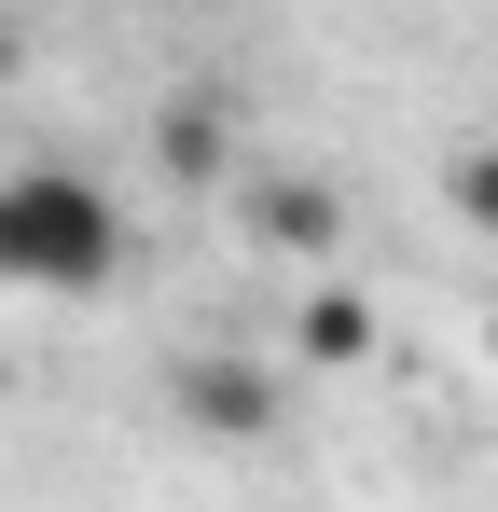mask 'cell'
Returning a JSON list of instances; mask_svg holds the SVG:
<instances>
[{
	"label": "cell",
	"instance_id": "cell-1",
	"mask_svg": "<svg viewBox=\"0 0 498 512\" xmlns=\"http://www.w3.org/2000/svg\"><path fill=\"white\" fill-rule=\"evenodd\" d=\"M125 277V208H111V180L83 167H0V291H42V305H83V291H111Z\"/></svg>",
	"mask_w": 498,
	"mask_h": 512
},
{
	"label": "cell",
	"instance_id": "cell-2",
	"mask_svg": "<svg viewBox=\"0 0 498 512\" xmlns=\"http://www.w3.org/2000/svg\"><path fill=\"white\" fill-rule=\"evenodd\" d=\"M236 222L263 236V250H291V263H346V180L263 167V180H236Z\"/></svg>",
	"mask_w": 498,
	"mask_h": 512
},
{
	"label": "cell",
	"instance_id": "cell-3",
	"mask_svg": "<svg viewBox=\"0 0 498 512\" xmlns=\"http://www.w3.org/2000/svg\"><path fill=\"white\" fill-rule=\"evenodd\" d=\"M180 416L194 429H277V374L263 360H180Z\"/></svg>",
	"mask_w": 498,
	"mask_h": 512
},
{
	"label": "cell",
	"instance_id": "cell-4",
	"mask_svg": "<svg viewBox=\"0 0 498 512\" xmlns=\"http://www.w3.org/2000/svg\"><path fill=\"white\" fill-rule=\"evenodd\" d=\"M305 360H332V374H346V360H374V291L319 277V291H305Z\"/></svg>",
	"mask_w": 498,
	"mask_h": 512
},
{
	"label": "cell",
	"instance_id": "cell-5",
	"mask_svg": "<svg viewBox=\"0 0 498 512\" xmlns=\"http://www.w3.org/2000/svg\"><path fill=\"white\" fill-rule=\"evenodd\" d=\"M166 180H236V125H222V111H208V97H180V111H166Z\"/></svg>",
	"mask_w": 498,
	"mask_h": 512
},
{
	"label": "cell",
	"instance_id": "cell-6",
	"mask_svg": "<svg viewBox=\"0 0 498 512\" xmlns=\"http://www.w3.org/2000/svg\"><path fill=\"white\" fill-rule=\"evenodd\" d=\"M443 208L498 250V139H457V153H443Z\"/></svg>",
	"mask_w": 498,
	"mask_h": 512
},
{
	"label": "cell",
	"instance_id": "cell-7",
	"mask_svg": "<svg viewBox=\"0 0 498 512\" xmlns=\"http://www.w3.org/2000/svg\"><path fill=\"white\" fill-rule=\"evenodd\" d=\"M485 346H498V319H485Z\"/></svg>",
	"mask_w": 498,
	"mask_h": 512
}]
</instances>
